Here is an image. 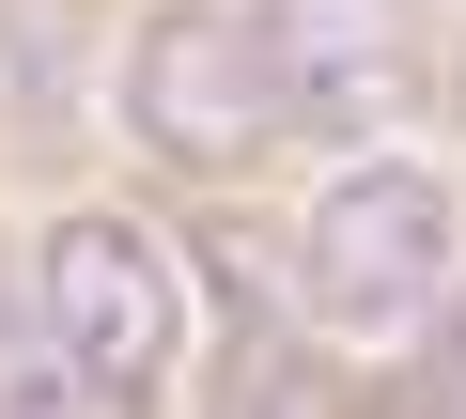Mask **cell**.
I'll return each instance as SVG.
<instances>
[{"mask_svg":"<svg viewBox=\"0 0 466 419\" xmlns=\"http://www.w3.org/2000/svg\"><path fill=\"white\" fill-rule=\"evenodd\" d=\"M125 125H140L171 171H249V155H280V140H296V94H280L265 16H218V0L140 16V47H125Z\"/></svg>","mask_w":466,"mask_h":419,"instance_id":"6da1fadb","label":"cell"},{"mask_svg":"<svg viewBox=\"0 0 466 419\" xmlns=\"http://www.w3.org/2000/svg\"><path fill=\"white\" fill-rule=\"evenodd\" d=\"M296 280H311V326H342V342H404V326L451 295V186L404 171V155H358V171L311 202Z\"/></svg>","mask_w":466,"mask_h":419,"instance_id":"7a4b0ae2","label":"cell"},{"mask_svg":"<svg viewBox=\"0 0 466 419\" xmlns=\"http://www.w3.org/2000/svg\"><path fill=\"white\" fill-rule=\"evenodd\" d=\"M47 342L94 373V404H140L171 373V249L140 218H63L47 234Z\"/></svg>","mask_w":466,"mask_h":419,"instance_id":"3957f363","label":"cell"},{"mask_svg":"<svg viewBox=\"0 0 466 419\" xmlns=\"http://www.w3.org/2000/svg\"><path fill=\"white\" fill-rule=\"evenodd\" d=\"M265 47L311 140H389L404 109V0H265Z\"/></svg>","mask_w":466,"mask_h":419,"instance_id":"277c9868","label":"cell"},{"mask_svg":"<svg viewBox=\"0 0 466 419\" xmlns=\"http://www.w3.org/2000/svg\"><path fill=\"white\" fill-rule=\"evenodd\" d=\"M451 404H466V311H451Z\"/></svg>","mask_w":466,"mask_h":419,"instance_id":"5b68a950","label":"cell"}]
</instances>
